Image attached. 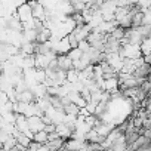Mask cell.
Segmentation results:
<instances>
[{"label": "cell", "mask_w": 151, "mask_h": 151, "mask_svg": "<svg viewBox=\"0 0 151 151\" xmlns=\"http://www.w3.org/2000/svg\"><path fill=\"white\" fill-rule=\"evenodd\" d=\"M17 15L19 18V21L22 24H28V22H33L34 21V17H33V11L30 8L28 3H21L18 5L17 8Z\"/></svg>", "instance_id": "obj_1"}, {"label": "cell", "mask_w": 151, "mask_h": 151, "mask_svg": "<svg viewBox=\"0 0 151 151\" xmlns=\"http://www.w3.org/2000/svg\"><path fill=\"white\" fill-rule=\"evenodd\" d=\"M56 59H58V65L62 71L68 73V71L74 70V61L70 58V55H59Z\"/></svg>", "instance_id": "obj_2"}, {"label": "cell", "mask_w": 151, "mask_h": 151, "mask_svg": "<svg viewBox=\"0 0 151 151\" xmlns=\"http://www.w3.org/2000/svg\"><path fill=\"white\" fill-rule=\"evenodd\" d=\"M28 126H30V130H31V132L37 133V132H42V130H45V126H46V124L43 123L42 117L31 116V117H28Z\"/></svg>", "instance_id": "obj_3"}, {"label": "cell", "mask_w": 151, "mask_h": 151, "mask_svg": "<svg viewBox=\"0 0 151 151\" xmlns=\"http://www.w3.org/2000/svg\"><path fill=\"white\" fill-rule=\"evenodd\" d=\"M12 136L15 138L17 144H18V145H21V147H24V148H28V147L31 145V142H33V141H31L25 133H22V132H19V130H15Z\"/></svg>", "instance_id": "obj_4"}, {"label": "cell", "mask_w": 151, "mask_h": 151, "mask_svg": "<svg viewBox=\"0 0 151 151\" xmlns=\"http://www.w3.org/2000/svg\"><path fill=\"white\" fill-rule=\"evenodd\" d=\"M33 142H37V144H40V145H47V142H49V135H47L45 130L37 132V133H34Z\"/></svg>", "instance_id": "obj_5"}, {"label": "cell", "mask_w": 151, "mask_h": 151, "mask_svg": "<svg viewBox=\"0 0 151 151\" xmlns=\"http://www.w3.org/2000/svg\"><path fill=\"white\" fill-rule=\"evenodd\" d=\"M67 39H68V43H70L71 49H79L80 42H79V39H77V37L74 36V33H70V34L67 36Z\"/></svg>", "instance_id": "obj_6"}, {"label": "cell", "mask_w": 151, "mask_h": 151, "mask_svg": "<svg viewBox=\"0 0 151 151\" xmlns=\"http://www.w3.org/2000/svg\"><path fill=\"white\" fill-rule=\"evenodd\" d=\"M68 55H70V58H71L73 61H79V59H82V58H83V55H85V53H83L80 49H73Z\"/></svg>", "instance_id": "obj_7"}]
</instances>
